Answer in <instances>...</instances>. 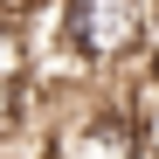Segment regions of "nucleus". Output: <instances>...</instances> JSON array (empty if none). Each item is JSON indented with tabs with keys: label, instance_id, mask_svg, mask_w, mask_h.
I'll use <instances>...</instances> for the list:
<instances>
[{
	"label": "nucleus",
	"instance_id": "1",
	"mask_svg": "<svg viewBox=\"0 0 159 159\" xmlns=\"http://www.w3.org/2000/svg\"><path fill=\"white\" fill-rule=\"evenodd\" d=\"M56 42H69L97 69H125L152 48L145 0H56Z\"/></svg>",
	"mask_w": 159,
	"mask_h": 159
}]
</instances>
